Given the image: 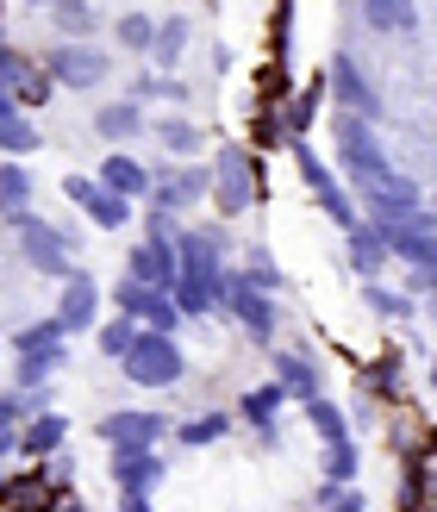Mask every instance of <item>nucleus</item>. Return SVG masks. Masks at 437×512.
Returning <instances> with one entry per match:
<instances>
[{
    "mask_svg": "<svg viewBox=\"0 0 437 512\" xmlns=\"http://www.w3.org/2000/svg\"><path fill=\"white\" fill-rule=\"evenodd\" d=\"M263 294H269V288H256L250 275H225V306L250 325V338H256V344H269V338H275V306H269Z\"/></svg>",
    "mask_w": 437,
    "mask_h": 512,
    "instance_id": "nucleus-5",
    "label": "nucleus"
},
{
    "mask_svg": "<svg viewBox=\"0 0 437 512\" xmlns=\"http://www.w3.org/2000/svg\"><path fill=\"white\" fill-rule=\"evenodd\" d=\"M425 481H431V475L406 469V481H400V506H406V512H425Z\"/></svg>",
    "mask_w": 437,
    "mask_h": 512,
    "instance_id": "nucleus-39",
    "label": "nucleus"
},
{
    "mask_svg": "<svg viewBox=\"0 0 437 512\" xmlns=\"http://www.w3.org/2000/svg\"><path fill=\"white\" fill-rule=\"evenodd\" d=\"M44 69H50V82H57V88H94V82H107V57H100L94 44H50L44 50Z\"/></svg>",
    "mask_w": 437,
    "mask_h": 512,
    "instance_id": "nucleus-4",
    "label": "nucleus"
},
{
    "mask_svg": "<svg viewBox=\"0 0 437 512\" xmlns=\"http://www.w3.org/2000/svg\"><path fill=\"white\" fill-rule=\"evenodd\" d=\"M369 306H375L381 319H406V313H413V300H406V294H388V288H369Z\"/></svg>",
    "mask_w": 437,
    "mask_h": 512,
    "instance_id": "nucleus-38",
    "label": "nucleus"
},
{
    "mask_svg": "<svg viewBox=\"0 0 437 512\" xmlns=\"http://www.w3.org/2000/svg\"><path fill=\"white\" fill-rule=\"evenodd\" d=\"M94 132L100 138H138L144 132V107H138V100H113V107L94 113Z\"/></svg>",
    "mask_w": 437,
    "mask_h": 512,
    "instance_id": "nucleus-20",
    "label": "nucleus"
},
{
    "mask_svg": "<svg viewBox=\"0 0 437 512\" xmlns=\"http://www.w3.org/2000/svg\"><path fill=\"white\" fill-rule=\"evenodd\" d=\"M113 475H119L125 500H144L163 481V456L157 450H113Z\"/></svg>",
    "mask_w": 437,
    "mask_h": 512,
    "instance_id": "nucleus-13",
    "label": "nucleus"
},
{
    "mask_svg": "<svg viewBox=\"0 0 437 512\" xmlns=\"http://www.w3.org/2000/svg\"><path fill=\"white\" fill-rule=\"evenodd\" d=\"M125 512H150V506H144V500H125Z\"/></svg>",
    "mask_w": 437,
    "mask_h": 512,
    "instance_id": "nucleus-41",
    "label": "nucleus"
},
{
    "mask_svg": "<svg viewBox=\"0 0 437 512\" xmlns=\"http://www.w3.org/2000/svg\"><path fill=\"white\" fill-rule=\"evenodd\" d=\"M431 388H437V356H431Z\"/></svg>",
    "mask_w": 437,
    "mask_h": 512,
    "instance_id": "nucleus-42",
    "label": "nucleus"
},
{
    "mask_svg": "<svg viewBox=\"0 0 437 512\" xmlns=\"http://www.w3.org/2000/svg\"><path fill=\"white\" fill-rule=\"evenodd\" d=\"M163 431H169L163 413H113L107 425H100V438H107L113 450H157Z\"/></svg>",
    "mask_w": 437,
    "mask_h": 512,
    "instance_id": "nucleus-10",
    "label": "nucleus"
},
{
    "mask_svg": "<svg viewBox=\"0 0 437 512\" xmlns=\"http://www.w3.org/2000/svg\"><path fill=\"white\" fill-rule=\"evenodd\" d=\"M331 512H363V494H338V500H331Z\"/></svg>",
    "mask_w": 437,
    "mask_h": 512,
    "instance_id": "nucleus-40",
    "label": "nucleus"
},
{
    "mask_svg": "<svg viewBox=\"0 0 437 512\" xmlns=\"http://www.w3.org/2000/svg\"><path fill=\"white\" fill-rule=\"evenodd\" d=\"M113 300H119V313H125V319H144L150 331H175V319H182L157 288H150V281H125Z\"/></svg>",
    "mask_w": 437,
    "mask_h": 512,
    "instance_id": "nucleus-11",
    "label": "nucleus"
},
{
    "mask_svg": "<svg viewBox=\"0 0 437 512\" xmlns=\"http://www.w3.org/2000/svg\"><path fill=\"white\" fill-rule=\"evenodd\" d=\"M38 7H57V0H38Z\"/></svg>",
    "mask_w": 437,
    "mask_h": 512,
    "instance_id": "nucleus-44",
    "label": "nucleus"
},
{
    "mask_svg": "<svg viewBox=\"0 0 437 512\" xmlns=\"http://www.w3.org/2000/svg\"><path fill=\"white\" fill-rule=\"evenodd\" d=\"M431 494H437V469H431Z\"/></svg>",
    "mask_w": 437,
    "mask_h": 512,
    "instance_id": "nucleus-43",
    "label": "nucleus"
},
{
    "mask_svg": "<svg viewBox=\"0 0 437 512\" xmlns=\"http://www.w3.org/2000/svg\"><path fill=\"white\" fill-rule=\"evenodd\" d=\"M0 138H7L13 157H25V150H38L44 132H32V119H25V107H7V119H0Z\"/></svg>",
    "mask_w": 437,
    "mask_h": 512,
    "instance_id": "nucleus-28",
    "label": "nucleus"
},
{
    "mask_svg": "<svg viewBox=\"0 0 437 512\" xmlns=\"http://www.w3.org/2000/svg\"><path fill=\"white\" fill-rule=\"evenodd\" d=\"M331 94H338V107H344V113H356V119H375V113H381V94L363 82V69H356L350 57L331 63Z\"/></svg>",
    "mask_w": 437,
    "mask_h": 512,
    "instance_id": "nucleus-12",
    "label": "nucleus"
},
{
    "mask_svg": "<svg viewBox=\"0 0 437 512\" xmlns=\"http://www.w3.org/2000/svg\"><path fill=\"white\" fill-rule=\"evenodd\" d=\"M344 238H350V263H356V275H375V269L394 256L381 225H356V232H344Z\"/></svg>",
    "mask_w": 437,
    "mask_h": 512,
    "instance_id": "nucleus-18",
    "label": "nucleus"
},
{
    "mask_svg": "<svg viewBox=\"0 0 437 512\" xmlns=\"http://www.w3.org/2000/svg\"><path fill=\"white\" fill-rule=\"evenodd\" d=\"M369 200V213H375V225H400V219H413L419 213V188L406 182V175H388L375 194H363Z\"/></svg>",
    "mask_w": 437,
    "mask_h": 512,
    "instance_id": "nucleus-15",
    "label": "nucleus"
},
{
    "mask_svg": "<svg viewBox=\"0 0 437 512\" xmlns=\"http://www.w3.org/2000/svg\"><path fill=\"white\" fill-rule=\"evenodd\" d=\"M63 363V344H44V350H19V388H44V375Z\"/></svg>",
    "mask_w": 437,
    "mask_h": 512,
    "instance_id": "nucleus-25",
    "label": "nucleus"
},
{
    "mask_svg": "<svg viewBox=\"0 0 437 512\" xmlns=\"http://www.w3.org/2000/svg\"><path fill=\"white\" fill-rule=\"evenodd\" d=\"M281 400H288V388H281V381H269V388H256V394H244V419L263 431V438H275V413H281Z\"/></svg>",
    "mask_w": 437,
    "mask_h": 512,
    "instance_id": "nucleus-22",
    "label": "nucleus"
},
{
    "mask_svg": "<svg viewBox=\"0 0 437 512\" xmlns=\"http://www.w3.org/2000/svg\"><path fill=\"white\" fill-rule=\"evenodd\" d=\"M125 375H132L138 388H175V381H182V350H175L169 331H138L132 356H125Z\"/></svg>",
    "mask_w": 437,
    "mask_h": 512,
    "instance_id": "nucleus-2",
    "label": "nucleus"
},
{
    "mask_svg": "<svg viewBox=\"0 0 437 512\" xmlns=\"http://www.w3.org/2000/svg\"><path fill=\"white\" fill-rule=\"evenodd\" d=\"M50 19H57V32H63L69 44H82V32L94 25V7H88V0H57V7H50Z\"/></svg>",
    "mask_w": 437,
    "mask_h": 512,
    "instance_id": "nucleus-27",
    "label": "nucleus"
},
{
    "mask_svg": "<svg viewBox=\"0 0 437 512\" xmlns=\"http://www.w3.org/2000/svg\"><path fill=\"white\" fill-rule=\"evenodd\" d=\"M388 232V250L400 256V263H413V269H437V219H400V225H381Z\"/></svg>",
    "mask_w": 437,
    "mask_h": 512,
    "instance_id": "nucleus-6",
    "label": "nucleus"
},
{
    "mask_svg": "<svg viewBox=\"0 0 437 512\" xmlns=\"http://www.w3.org/2000/svg\"><path fill=\"white\" fill-rule=\"evenodd\" d=\"M275 369H281V388H288L294 400H306V406H313V400H325V394H319V369L306 363V356H281Z\"/></svg>",
    "mask_w": 437,
    "mask_h": 512,
    "instance_id": "nucleus-23",
    "label": "nucleus"
},
{
    "mask_svg": "<svg viewBox=\"0 0 437 512\" xmlns=\"http://www.w3.org/2000/svg\"><path fill=\"white\" fill-rule=\"evenodd\" d=\"M369 388H375V394H400V350H381V356H375Z\"/></svg>",
    "mask_w": 437,
    "mask_h": 512,
    "instance_id": "nucleus-36",
    "label": "nucleus"
},
{
    "mask_svg": "<svg viewBox=\"0 0 437 512\" xmlns=\"http://www.w3.org/2000/svg\"><path fill=\"white\" fill-rule=\"evenodd\" d=\"M94 313H100V288H94V275H69V281H63V306H57V319H63L69 331H88Z\"/></svg>",
    "mask_w": 437,
    "mask_h": 512,
    "instance_id": "nucleus-16",
    "label": "nucleus"
},
{
    "mask_svg": "<svg viewBox=\"0 0 437 512\" xmlns=\"http://www.w3.org/2000/svg\"><path fill=\"white\" fill-rule=\"evenodd\" d=\"M225 431H231V419H225V413H200V419H188L182 431H175V438H182V444L194 450V444H219Z\"/></svg>",
    "mask_w": 437,
    "mask_h": 512,
    "instance_id": "nucleus-30",
    "label": "nucleus"
},
{
    "mask_svg": "<svg viewBox=\"0 0 437 512\" xmlns=\"http://www.w3.org/2000/svg\"><path fill=\"white\" fill-rule=\"evenodd\" d=\"M19 244H25V263L44 269L50 281H69L75 275V263H69L75 232H57V225H44V219H19Z\"/></svg>",
    "mask_w": 437,
    "mask_h": 512,
    "instance_id": "nucleus-3",
    "label": "nucleus"
},
{
    "mask_svg": "<svg viewBox=\"0 0 437 512\" xmlns=\"http://www.w3.org/2000/svg\"><path fill=\"white\" fill-rule=\"evenodd\" d=\"M132 344H138V325H132V319L100 325V350H107V356H119V363H125V356H132Z\"/></svg>",
    "mask_w": 437,
    "mask_h": 512,
    "instance_id": "nucleus-34",
    "label": "nucleus"
},
{
    "mask_svg": "<svg viewBox=\"0 0 437 512\" xmlns=\"http://www.w3.org/2000/svg\"><path fill=\"white\" fill-rule=\"evenodd\" d=\"M44 75H50V69H38V75H32L25 50H7V107H32V100H44V94H50Z\"/></svg>",
    "mask_w": 437,
    "mask_h": 512,
    "instance_id": "nucleus-17",
    "label": "nucleus"
},
{
    "mask_svg": "<svg viewBox=\"0 0 437 512\" xmlns=\"http://www.w3.org/2000/svg\"><path fill=\"white\" fill-rule=\"evenodd\" d=\"M250 157L238 144L231 150H219V163H213V200H219V213H244L250 207Z\"/></svg>",
    "mask_w": 437,
    "mask_h": 512,
    "instance_id": "nucleus-8",
    "label": "nucleus"
},
{
    "mask_svg": "<svg viewBox=\"0 0 437 512\" xmlns=\"http://www.w3.org/2000/svg\"><path fill=\"white\" fill-rule=\"evenodd\" d=\"M363 19L375 25V32H413L419 7H413V0H363Z\"/></svg>",
    "mask_w": 437,
    "mask_h": 512,
    "instance_id": "nucleus-21",
    "label": "nucleus"
},
{
    "mask_svg": "<svg viewBox=\"0 0 437 512\" xmlns=\"http://www.w3.org/2000/svg\"><path fill=\"white\" fill-rule=\"evenodd\" d=\"M338 163H344V175L363 194H375L381 182H388V150H381V138L369 132V119H356V113H338Z\"/></svg>",
    "mask_w": 437,
    "mask_h": 512,
    "instance_id": "nucleus-1",
    "label": "nucleus"
},
{
    "mask_svg": "<svg viewBox=\"0 0 437 512\" xmlns=\"http://www.w3.org/2000/svg\"><path fill=\"white\" fill-rule=\"evenodd\" d=\"M0 194H7V219L19 225V219H25V200H32V175H25L19 163H7V175H0Z\"/></svg>",
    "mask_w": 437,
    "mask_h": 512,
    "instance_id": "nucleus-29",
    "label": "nucleus"
},
{
    "mask_svg": "<svg viewBox=\"0 0 437 512\" xmlns=\"http://www.w3.org/2000/svg\"><path fill=\"white\" fill-rule=\"evenodd\" d=\"M69 200H75V207H82L94 225H107V232H119V225L125 219H132V207H125V194H113L107 182H88V175H69Z\"/></svg>",
    "mask_w": 437,
    "mask_h": 512,
    "instance_id": "nucleus-7",
    "label": "nucleus"
},
{
    "mask_svg": "<svg viewBox=\"0 0 437 512\" xmlns=\"http://www.w3.org/2000/svg\"><path fill=\"white\" fill-rule=\"evenodd\" d=\"M63 431H69V425H63L57 413H38V419H32V431L19 438V450H32V456H50V450L63 444Z\"/></svg>",
    "mask_w": 437,
    "mask_h": 512,
    "instance_id": "nucleus-26",
    "label": "nucleus"
},
{
    "mask_svg": "<svg viewBox=\"0 0 437 512\" xmlns=\"http://www.w3.org/2000/svg\"><path fill=\"white\" fill-rule=\"evenodd\" d=\"M157 132H163V144L175 150V157H188V150H200V132H194V119H163Z\"/></svg>",
    "mask_w": 437,
    "mask_h": 512,
    "instance_id": "nucleus-37",
    "label": "nucleus"
},
{
    "mask_svg": "<svg viewBox=\"0 0 437 512\" xmlns=\"http://www.w3.org/2000/svg\"><path fill=\"white\" fill-rule=\"evenodd\" d=\"M294 163H300V175H306V188H313V200H319V207H325L331 219H338L344 232H356V207H350V200L338 194V182H331V169H325V163H319L306 144H294Z\"/></svg>",
    "mask_w": 437,
    "mask_h": 512,
    "instance_id": "nucleus-9",
    "label": "nucleus"
},
{
    "mask_svg": "<svg viewBox=\"0 0 437 512\" xmlns=\"http://www.w3.org/2000/svg\"><path fill=\"white\" fill-rule=\"evenodd\" d=\"M157 32H163V25H150L144 13H125L119 19V44L125 50H157Z\"/></svg>",
    "mask_w": 437,
    "mask_h": 512,
    "instance_id": "nucleus-32",
    "label": "nucleus"
},
{
    "mask_svg": "<svg viewBox=\"0 0 437 512\" xmlns=\"http://www.w3.org/2000/svg\"><path fill=\"white\" fill-rule=\"evenodd\" d=\"M100 182H107L113 194H157V182H150V169L144 163H132V157H107V169H100Z\"/></svg>",
    "mask_w": 437,
    "mask_h": 512,
    "instance_id": "nucleus-19",
    "label": "nucleus"
},
{
    "mask_svg": "<svg viewBox=\"0 0 437 512\" xmlns=\"http://www.w3.org/2000/svg\"><path fill=\"white\" fill-rule=\"evenodd\" d=\"M325 481H331V488L356 481V444H325Z\"/></svg>",
    "mask_w": 437,
    "mask_h": 512,
    "instance_id": "nucleus-33",
    "label": "nucleus"
},
{
    "mask_svg": "<svg viewBox=\"0 0 437 512\" xmlns=\"http://www.w3.org/2000/svg\"><path fill=\"white\" fill-rule=\"evenodd\" d=\"M213 188V169H175V175H163V182H157V194H150V200H157V213H188L194 207V200L200 194H207Z\"/></svg>",
    "mask_w": 437,
    "mask_h": 512,
    "instance_id": "nucleus-14",
    "label": "nucleus"
},
{
    "mask_svg": "<svg viewBox=\"0 0 437 512\" xmlns=\"http://www.w3.org/2000/svg\"><path fill=\"white\" fill-rule=\"evenodd\" d=\"M306 419L319 425V438H325V444H350V425H344V413H338L331 400H313V406H306Z\"/></svg>",
    "mask_w": 437,
    "mask_h": 512,
    "instance_id": "nucleus-31",
    "label": "nucleus"
},
{
    "mask_svg": "<svg viewBox=\"0 0 437 512\" xmlns=\"http://www.w3.org/2000/svg\"><path fill=\"white\" fill-rule=\"evenodd\" d=\"M182 50H188V19H169L163 32H157V50H150V57H157V63H175Z\"/></svg>",
    "mask_w": 437,
    "mask_h": 512,
    "instance_id": "nucleus-35",
    "label": "nucleus"
},
{
    "mask_svg": "<svg viewBox=\"0 0 437 512\" xmlns=\"http://www.w3.org/2000/svg\"><path fill=\"white\" fill-rule=\"evenodd\" d=\"M57 488H63V481H32V475H19L13 488H7V506H13V512H50Z\"/></svg>",
    "mask_w": 437,
    "mask_h": 512,
    "instance_id": "nucleus-24",
    "label": "nucleus"
}]
</instances>
